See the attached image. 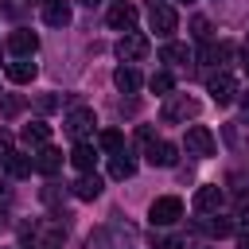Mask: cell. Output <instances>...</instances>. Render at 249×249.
I'll return each instance as SVG.
<instances>
[{
    "label": "cell",
    "instance_id": "cell-16",
    "mask_svg": "<svg viewBox=\"0 0 249 249\" xmlns=\"http://www.w3.org/2000/svg\"><path fill=\"white\" fill-rule=\"evenodd\" d=\"M62 167V152L58 148H51V144H43L39 152H35V171H43V175H54Z\"/></svg>",
    "mask_w": 249,
    "mask_h": 249
},
{
    "label": "cell",
    "instance_id": "cell-4",
    "mask_svg": "<svg viewBox=\"0 0 249 249\" xmlns=\"http://www.w3.org/2000/svg\"><path fill=\"white\" fill-rule=\"evenodd\" d=\"M206 93H210L218 105H230V101H233V93H237V78H233L230 70H218V74H210V78H206Z\"/></svg>",
    "mask_w": 249,
    "mask_h": 249
},
{
    "label": "cell",
    "instance_id": "cell-28",
    "mask_svg": "<svg viewBox=\"0 0 249 249\" xmlns=\"http://www.w3.org/2000/svg\"><path fill=\"white\" fill-rule=\"evenodd\" d=\"M43 202H58V183H47L43 187Z\"/></svg>",
    "mask_w": 249,
    "mask_h": 249
},
{
    "label": "cell",
    "instance_id": "cell-25",
    "mask_svg": "<svg viewBox=\"0 0 249 249\" xmlns=\"http://www.w3.org/2000/svg\"><path fill=\"white\" fill-rule=\"evenodd\" d=\"M191 35L206 43V39H210V19H206V16H195V19H191Z\"/></svg>",
    "mask_w": 249,
    "mask_h": 249
},
{
    "label": "cell",
    "instance_id": "cell-19",
    "mask_svg": "<svg viewBox=\"0 0 249 249\" xmlns=\"http://www.w3.org/2000/svg\"><path fill=\"white\" fill-rule=\"evenodd\" d=\"M35 74H39V66H35L31 58H19V62H12V66H8V82H16V86H27Z\"/></svg>",
    "mask_w": 249,
    "mask_h": 249
},
{
    "label": "cell",
    "instance_id": "cell-21",
    "mask_svg": "<svg viewBox=\"0 0 249 249\" xmlns=\"http://www.w3.org/2000/svg\"><path fill=\"white\" fill-rule=\"evenodd\" d=\"M198 58H202L206 66H218V62H226V58H230V47H226V43H202Z\"/></svg>",
    "mask_w": 249,
    "mask_h": 249
},
{
    "label": "cell",
    "instance_id": "cell-10",
    "mask_svg": "<svg viewBox=\"0 0 249 249\" xmlns=\"http://www.w3.org/2000/svg\"><path fill=\"white\" fill-rule=\"evenodd\" d=\"M222 187L218 183H202L198 191H195V206L202 210V214H218V206H222Z\"/></svg>",
    "mask_w": 249,
    "mask_h": 249
},
{
    "label": "cell",
    "instance_id": "cell-22",
    "mask_svg": "<svg viewBox=\"0 0 249 249\" xmlns=\"http://www.w3.org/2000/svg\"><path fill=\"white\" fill-rule=\"evenodd\" d=\"M97 144H101L105 152H113V156H117V152H124V136H121L117 128H105V132L97 136Z\"/></svg>",
    "mask_w": 249,
    "mask_h": 249
},
{
    "label": "cell",
    "instance_id": "cell-1",
    "mask_svg": "<svg viewBox=\"0 0 249 249\" xmlns=\"http://www.w3.org/2000/svg\"><path fill=\"white\" fill-rule=\"evenodd\" d=\"M148 23H152L156 35L167 39V35L179 27V16H175V8H171L167 0H148Z\"/></svg>",
    "mask_w": 249,
    "mask_h": 249
},
{
    "label": "cell",
    "instance_id": "cell-29",
    "mask_svg": "<svg viewBox=\"0 0 249 249\" xmlns=\"http://www.w3.org/2000/svg\"><path fill=\"white\" fill-rule=\"evenodd\" d=\"M179 245H183L179 237H160V241H156V249H179Z\"/></svg>",
    "mask_w": 249,
    "mask_h": 249
},
{
    "label": "cell",
    "instance_id": "cell-13",
    "mask_svg": "<svg viewBox=\"0 0 249 249\" xmlns=\"http://www.w3.org/2000/svg\"><path fill=\"white\" fill-rule=\"evenodd\" d=\"M70 19H74V16H70V4H66V0H51V4L43 8V23H47V27H66Z\"/></svg>",
    "mask_w": 249,
    "mask_h": 249
},
{
    "label": "cell",
    "instance_id": "cell-18",
    "mask_svg": "<svg viewBox=\"0 0 249 249\" xmlns=\"http://www.w3.org/2000/svg\"><path fill=\"white\" fill-rule=\"evenodd\" d=\"M109 175H113V179H132V175H136V160H132L128 152L109 156Z\"/></svg>",
    "mask_w": 249,
    "mask_h": 249
},
{
    "label": "cell",
    "instance_id": "cell-6",
    "mask_svg": "<svg viewBox=\"0 0 249 249\" xmlns=\"http://www.w3.org/2000/svg\"><path fill=\"white\" fill-rule=\"evenodd\" d=\"M183 144H187V156H198V160L214 156V132H210L206 124H191Z\"/></svg>",
    "mask_w": 249,
    "mask_h": 249
},
{
    "label": "cell",
    "instance_id": "cell-30",
    "mask_svg": "<svg viewBox=\"0 0 249 249\" xmlns=\"http://www.w3.org/2000/svg\"><path fill=\"white\" fill-rule=\"evenodd\" d=\"M4 113H19V97H8L4 101Z\"/></svg>",
    "mask_w": 249,
    "mask_h": 249
},
{
    "label": "cell",
    "instance_id": "cell-15",
    "mask_svg": "<svg viewBox=\"0 0 249 249\" xmlns=\"http://www.w3.org/2000/svg\"><path fill=\"white\" fill-rule=\"evenodd\" d=\"M70 163H74L78 171H93V163H97V148H93L89 140H78L74 152H70Z\"/></svg>",
    "mask_w": 249,
    "mask_h": 249
},
{
    "label": "cell",
    "instance_id": "cell-17",
    "mask_svg": "<svg viewBox=\"0 0 249 249\" xmlns=\"http://www.w3.org/2000/svg\"><path fill=\"white\" fill-rule=\"evenodd\" d=\"M4 171H8L12 179H23V175L35 171V160H31V156H19V152H8V156H4Z\"/></svg>",
    "mask_w": 249,
    "mask_h": 249
},
{
    "label": "cell",
    "instance_id": "cell-7",
    "mask_svg": "<svg viewBox=\"0 0 249 249\" xmlns=\"http://www.w3.org/2000/svg\"><path fill=\"white\" fill-rule=\"evenodd\" d=\"M62 124H66V132H70L74 140H86V136L93 132V124H97V117H93V109H86V105H82V109H70Z\"/></svg>",
    "mask_w": 249,
    "mask_h": 249
},
{
    "label": "cell",
    "instance_id": "cell-31",
    "mask_svg": "<svg viewBox=\"0 0 249 249\" xmlns=\"http://www.w3.org/2000/svg\"><path fill=\"white\" fill-rule=\"evenodd\" d=\"M54 105H58V101H54V97H39V109H43V113H51V109H54Z\"/></svg>",
    "mask_w": 249,
    "mask_h": 249
},
{
    "label": "cell",
    "instance_id": "cell-34",
    "mask_svg": "<svg viewBox=\"0 0 249 249\" xmlns=\"http://www.w3.org/2000/svg\"><path fill=\"white\" fill-rule=\"evenodd\" d=\"M241 105H245V113H249V97H245V101H241Z\"/></svg>",
    "mask_w": 249,
    "mask_h": 249
},
{
    "label": "cell",
    "instance_id": "cell-5",
    "mask_svg": "<svg viewBox=\"0 0 249 249\" xmlns=\"http://www.w3.org/2000/svg\"><path fill=\"white\" fill-rule=\"evenodd\" d=\"M187 117H198V101L195 97H187V93H167V101H163V121H187Z\"/></svg>",
    "mask_w": 249,
    "mask_h": 249
},
{
    "label": "cell",
    "instance_id": "cell-26",
    "mask_svg": "<svg viewBox=\"0 0 249 249\" xmlns=\"http://www.w3.org/2000/svg\"><path fill=\"white\" fill-rule=\"evenodd\" d=\"M202 230H206V233H214V237H226L233 226H230L226 218H210V222H202Z\"/></svg>",
    "mask_w": 249,
    "mask_h": 249
},
{
    "label": "cell",
    "instance_id": "cell-32",
    "mask_svg": "<svg viewBox=\"0 0 249 249\" xmlns=\"http://www.w3.org/2000/svg\"><path fill=\"white\" fill-rule=\"evenodd\" d=\"M241 249H249V230H245V233H241Z\"/></svg>",
    "mask_w": 249,
    "mask_h": 249
},
{
    "label": "cell",
    "instance_id": "cell-35",
    "mask_svg": "<svg viewBox=\"0 0 249 249\" xmlns=\"http://www.w3.org/2000/svg\"><path fill=\"white\" fill-rule=\"evenodd\" d=\"M195 249H210V245H195Z\"/></svg>",
    "mask_w": 249,
    "mask_h": 249
},
{
    "label": "cell",
    "instance_id": "cell-8",
    "mask_svg": "<svg viewBox=\"0 0 249 249\" xmlns=\"http://www.w3.org/2000/svg\"><path fill=\"white\" fill-rule=\"evenodd\" d=\"M148 163L152 167H175V160H179V148L171 144V140H148Z\"/></svg>",
    "mask_w": 249,
    "mask_h": 249
},
{
    "label": "cell",
    "instance_id": "cell-20",
    "mask_svg": "<svg viewBox=\"0 0 249 249\" xmlns=\"http://www.w3.org/2000/svg\"><path fill=\"white\" fill-rule=\"evenodd\" d=\"M19 136H23V144H31V148L39 144V148H43V144L51 140V124H47V121H31V124H23Z\"/></svg>",
    "mask_w": 249,
    "mask_h": 249
},
{
    "label": "cell",
    "instance_id": "cell-14",
    "mask_svg": "<svg viewBox=\"0 0 249 249\" xmlns=\"http://www.w3.org/2000/svg\"><path fill=\"white\" fill-rule=\"evenodd\" d=\"M113 82H117V89H121V93H136L144 78H140V70H136V66H128V62H124V66H117V70H113Z\"/></svg>",
    "mask_w": 249,
    "mask_h": 249
},
{
    "label": "cell",
    "instance_id": "cell-37",
    "mask_svg": "<svg viewBox=\"0 0 249 249\" xmlns=\"http://www.w3.org/2000/svg\"><path fill=\"white\" fill-rule=\"evenodd\" d=\"M47 4H51V0H47Z\"/></svg>",
    "mask_w": 249,
    "mask_h": 249
},
{
    "label": "cell",
    "instance_id": "cell-9",
    "mask_svg": "<svg viewBox=\"0 0 249 249\" xmlns=\"http://www.w3.org/2000/svg\"><path fill=\"white\" fill-rule=\"evenodd\" d=\"M8 51H12V54H19V58H31V54L39 51V35H35V31H27V27H19V31H12V35H8Z\"/></svg>",
    "mask_w": 249,
    "mask_h": 249
},
{
    "label": "cell",
    "instance_id": "cell-27",
    "mask_svg": "<svg viewBox=\"0 0 249 249\" xmlns=\"http://www.w3.org/2000/svg\"><path fill=\"white\" fill-rule=\"evenodd\" d=\"M8 152H12V132H8V128H0V160H4Z\"/></svg>",
    "mask_w": 249,
    "mask_h": 249
},
{
    "label": "cell",
    "instance_id": "cell-2",
    "mask_svg": "<svg viewBox=\"0 0 249 249\" xmlns=\"http://www.w3.org/2000/svg\"><path fill=\"white\" fill-rule=\"evenodd\" d=\"M179 218H183V202H179L175 195L156 198V202H152V210H148V222H152V226H175Z\"/></svg>",
    "mask_w": 249,
    "mask_h": 249
},
{
    "label": "cell",
    "instance_id": "cell-3",
    "mask_svg": "<svg viewBox=\"0 0 249 249\" xmlns=\"http://www.w3.org/2000/svg\"><path fill=\"white\" fill-rule=\"evenodd\" d=\"M144 54H148V35H140V31H124V35L117 39V58H121V62L132 66V62H140Z\"/></svg>",
    "mask_w": 249,
    "mask_h": 249
},
{
    "label": "cell",
    "instance_id": "cell-23",
    "mask_svg": "<svg viewBox=\"0 0 249 249\" xmlns=\"http://www.w3.org/2000/svg\"><path fill=\"white\" fill-rule=\"evenodd\" d=\"M160 58H163V62H187V58H191V51H187L183 43H167V47L160 51Z\"/></svg>",
    "mask_w": 249,
    "mask_h": 249
},
{
    "label": "cell",
    "instance_id": "cell-33",
    "mask_svg": "<svg viewBox=\"0 0 249 249\" xmlns=\"http://www.w3.org/2000/svg\"><path fill=\"white\" fill-rule=\"evenodd\" d=\"M78 4H86V8H93V4H101V0H78Z\"/></svg>",
    "mask_w": 249,
    "mask_h": 249
},
{
    "label": "cell",
    "instance_id": "cell-12",
    "mask_svg": "<svg viewBox=\"0 0 249 249\" xmlns=\"http://www.w3.org/2000/svg\"><path fill=\"white\" fill-rule=\"evenodd\" d=\"M101 187H105V183H101L93 171H82V179H78V183H70L74 198H82V202H93V198L101 195Z\"/></svg>",
    "mask_w": 249,
    "mask_h": 249
},
{
    "label": "cell",
    "instance_id": "cell-11",
    "mask_svg": "<svg viewBox=\"0 0 249 249\" xmlns=\"http://www.w3.org/2000/svg\"><path fill=\"white\" fill-rule=\"evenodd\" d=\"M105 19H109L113 31H132V27H136V8H132V4H113Z\"/></svg>",
    "mask_w": 249,
    "mask_h": 249
},
{
    "label": "cell",
    "instance_id": "cell-36",
    "mask_svg": "<svg viewBox=\"0 0 249 249\" xmlns=\"http://www.w3.org/2000/svg\"><path fill=\"white\" fill-rule=\"evenodd\" d=\"M245 70H249V62H245Z\"/></svg>",
    "mask_w": 249,
    "mask_h": 249
},
{
    "label": "cell",
    "instance_id": "cell-24",
    "mask_svg": "<svg viewBox=\"0 0 249 249\" xmlns=\"http://www.w3.org/2000/svg\"><path fill=\"white\" fill-rule=\"evenodd\" d=\"M148 86H152V93H163V97H167L175 82H171V74H167V70H160V74H152V78H148Z\"/></svg>",
    "mask_w": 249,
    "mask_h": 249
}]
</instances>
